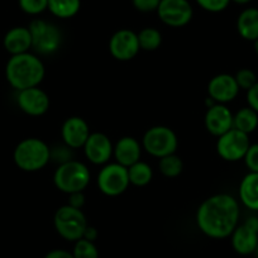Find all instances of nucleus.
Masks as SVG:
<instances>
[{"label": "nucleus", "instance_id": "nucleus-15", "mask_svg": "<svg viewBox=\"0 0 258 258\" xmlns=\"http://www.w3.org/2000/svg\"><path fill=\"white\" fill-rule=\"evenodd\" d=\"M90 135L89 124L81 116H70L62 124V141H63L64 146H68L71 150H78V148L84 147Z\"/></svg>", "mask_w": 258, "mask_h": 258}, {"label": "nucleus", "instance_id": "nucleus-34", "mask_svg": "<svg viewBox=\"0 0 258 258\" xmlns=\"http://www.w3.org/2000/svg\"><path fill=\"white\" fill-rule=\"evenodd\" d=\"M70 207L76 208V209H81L85 204V197H84L83 191H79V192H73L69 194V203Z\"/></svg>", "mask_w": 258, "mask_h": 258}, {"label": "nucleus", "instance_id": "nucleus-14", "mask_svg": "<svg viewBox=\"0 0 258 258\" xmlns=\"http://www.w3.org/2000/svg\"><path fill=\"white\" fill-rule=\"evenodd\" d=\"M83 148L85 157L91 163L98 166L106 165L113 156L114 151V146L110 138L104 133L99 132L91 133Z\"/></svg>", "mask_w": 258, "mask_h": 258}, {"label": "nucleus", "instance_id": "nucleus-32", "mask_svg": "<svg viewBox=\"0 0 258 258\" xmlns=\"http://www.w3.org/2000/svg\"><path fill=\"white\" fill-rule=\"evenodd\" d=\"M132 3L138 12L150 13V12H157L161 0H132Z\"/></svg>", "mask_w": 258, "mask_h": 258}, {"label": "nucleus", "instance_id": "nucleus-1", "mask_svg": "<svg viewBox=\"0 0 258 258\" xmlns=\"http://www.w3.org/2000/svg\"><path fill=\"white\" fill-rule=\"evenodd\" d=\"M239 215V204L232 195L215 194L198 208L197 224L209 238L224 239L234 232Z\"/></svg>", "mask_w": 258, "mask_h": 258}, {"label": "nucleus", "instance_id": "nucleus-25", "mask_svg": "<svg viewBox=\"0 0 258 258\" xmlns=\"http://www.w3.org/2000/svg\"><path fill=\"white\" fill-rule=\"evenodd\" d=\"M138 42H140L141 49L147 52L156 51L162 43V34L158 29L153 27L143 28L140 33H137Z\"/></svg>", "mask_w": 258, "mask_h": 258}, {"label": "nucleus", "instance_id": "nucleus-27", "mask_svg": "<svg viewBox=\"0 0 258 258\" xmlns=\"http://www.w3.org/2000/svg\"><path fill=\"white\" fill-rule=\"evenodd\" d=\"M73 254L74 258H99V250L95 243L81 238L75 242Z\"/></svg>", "mask_w": 258, "mask_h": 258}, {"label": "nucleus", "instance_id": "nucleus-39", "mask_svg": "<svg viewBox=\"0 0 258 258\" xmlns=\"http://www.w3.org/2000/svg\"><path fill=\"white\" fill-rule=\"evenodd\" d=\"M253 254L255 255V258H258V245H257V248H255V250H254V253H253Z\"/></svg>", "mask_w": 258, "mask_h": 258}, {"label": "nucleus", "instance_id": "nucleus-19", "mask_svg": "<svg viewBox=\"0 0 258 258\" xmlns=\"http://www.w3.org/2000/svg\"><path fill=\"white\" fill-rule=\"evenodd\" d=\"M4 48L12 56L29 52L32 48V36L28 27H14L9 29L3 39Z\"/></svg>", "mask_w": 258, "mask_h": 258}, {"label": "nucleus", "instance_id": "nucleus-12", "mask_svg": "<svg viewBox=\"0 0 258 258\" xmlns=\"http://www.w3.org/2000/svg\"><path fill=\"white\" fill-rule=\"evenodd\" d=\"M140 49L137 33L131 29H119L109 41L110 54L118 61H131L137 56Z\"/></svg>", "mask_w": 258, "mask_h": 258}, {"label": "nucleus", "instance_id": "nucleus-35", "mask_svg": "<svg viewBox=\"0 0 258 258\" xmlns=\"http://www.w3.org/2000/svg\"><path fill=\"white\" fill-rule=\"evenodd\" d=\"M44 258H74V254L66 249H53L49 250Z\"/></svg>", "mask_w": 258, "mask_h": 258}, {"label": "nucleus", "instance_id": "nucleus-3", "mask_svg": "<svg viewBox=\"0 0 258 258\" xmlns=\"http://www.w3.org/2000/svg\"><path fill=\"white\" fill-rule=\"evenodd\" d=\"M13 160L22 171L36 172L51 161V148L39 138H26L17 145Z\"/></svg>", "mask_w": 258, "mask_h": 258}, {"label": "nucleus", "instance_id": "nucleus-38", "mask_svg": "<svg viewBox=\"0 0 258 258\" xmlns=\"http://www.w3.org/2000/svg\"><path fill=\"white\" fill-rule=\"evenodd\" d=\"M253 47H254L255 54H257V56H258V39H255V41L253 42Z\"/></svg>", "mask_w": 258, "mask_h": 258}, {"label": "nucleus", "instance_id": "nucleus-9", "mask_svg": "<svg viewBox=\"0 0 258 258\" xmlns=\"http://www.w3.org/2000/svg\"><path fill=\"white\" fill-rule=\"evenodd\" d=\"M249 146L248 135L232 128L227 133L218 137L217 152L224 161L237 162L244 158Z\"/></svg>", "mask_w": 258, "mask_h": 258}, {"label": "nucleus", "instance_id": "nucleus-5", "mask_svg": "<svg viewBox=\"0 0 258 258\" xmlns=\"http://www.w3.org/2000/svg\"><path fill=\"white\" fill-rule=\"evenodd\" d=\"M53 225L56 232L63 239L76 242L84 237V233L89 224L83 210L66 204L58 208L54 213Z\"/></svg>", "mask_w": 258, "mask_h": 258}, {"label": "nucleus", "instance_id": "nucleus-24", "mask_svg": "<svg viewBox=\"0 0 258 258\" xmlns=\"http://www.w3.org/2000/svg\"><path fill=\"white\" fill-rule=\"evenodd\" d=\"M128 176L129 182L135 186H142L148 185L152 181L153 177V170L147 162L143 161H138L135 165L129 166L128 167Z\"/></svg>", "mask_w": 258, "mask_h": 258}, {"label": "nucleus", "instance_id": "nucleus-13", "mask_svg": "<svg viewBox=\"0 0 258 258\" xmlns=\"http://www.w3.org/2000/svg\"><path fill=\"white\" fill-rule=\"evenodd\" d=\"M17 104L19 109L27 115L41 116L48 111L51 101H49L48 94L42 90L39 86H36V88L18 91Z\"/></svg>", "mask_w": 258, "mask_h": 258}, {"label": "nucleus", "instance_id": "nucleus-20", "mask_svg": "<svg viewBox=\"0 0 258 258\" xmlns=\"http://www.w3.org/2000/svg\"><path fill=\"white\" fill-rule=\"evenodd\" d=\"M239 200L247 209L258 212V172H248L239 183Z\"/></svg>", "mask_w": 258, "mask_h": 258}, {"label": "nucleus", "instance_id": "nucleus-7", "mask_svg": "<svg viewBox=\"0 0 258 258\" xmlns=\"http://www.w3.org/2000/svg\"><path fill=\"white\" fill-rule=\"evenodd\" d=\"M32 48L39 54H52L61 47L62 33L58 27L43 19H34L29 24Z\"/></svg>", "mask_w": 258, "mask_h": 258}, {"label": "nucleus", "instance_id": "nucleus-8", "mask_svg": "<svg viewBox=\"0 0 258 258\" xmlns=\"http://www.w3.org/2000/svg\"><path fill=\"white\" fill-rule=\"evenodd\" d=\"M129 185L128 168L118 162L104 165L98 175L99 190L106 197H119L128 190Z\"/></svg>", "mask_w": 258, "mask_h": 258}, {"label": "nucleus", "instance_id": "nucleus-11", "mask_svg": "<svg viewBox=\"0 0 258 258\" xmlns=\"http://www.w3.org/2000/svg\"><path fill=\"white\" fill-rule=\"evenodd\" d=\"M232 247L238 254H253L258 245V217H249L243 224L237 225L230 235Z\"/></svg>", "mask_w": 258, "mask_h": 258}, {"label": "nucleus", "instance_id": "nucleus-17", "mask_svg": "<svg viewBox=\"0 0 258 258\" xmlns=\"http://www.w3.org/2000/svg\"><path fill=\"white\" fill-rule=\"evenodd\" d=\"M233 115L225 104H214L205 114V128L210 135L220 137L233 128Z\"/></svg>", "mask_w": 258, "mask_h": 258}, {"label": "nucleus", "instance_id": "nucleus-2", "mask_svg": "<svg viewBox=\"0 0 258 258\" xmlns=\"http://www.w3.org/2000/svg\"><path fill=\"white\" fill-rule=\"evenodd\" d=\"M44 64L38 56L31 52L14 54L6 66V78L17 91L36 88L44 79Z\"/></svg>", "mask_w": 258, "mask_h": 258}, {"label": "nucleus", "instance_id": "nucleus-10", "mask_svg": "<svg viewBox=\"0 0 258 258\" xmlns=\"http://www.w3.org/2000/svg\"><path fill=\"white\" fill-rule=\"evenodd\" d=\"M157 14L166 26L180 28L190 23L194 11L188 0H161Z\"/></svg>", "mask_w": 258, "mask_h": 258}, {"label": "nucleus", "instance_id": "nucleus-4", "mask_svg": "<svg viewBox=\"0 0 258 258\" xmlns=\"http://www.w3.org/2000/svg\"><path fill=\"white\" fill-rule=\"evenodd\" d=\"M90 180L91 175L88 166L75 160L61 163L53 173L54 186L68 195L84 191L90 183Z\"/></svg>", "mask_w": 258, "mask_h": 258}, {"label": "nucleus", "instance_id": "nucleus-30", "mask_svg": "<svg viewBox=\"0 0 258 258\" xmlns=\"http://www.w3.org/2000/svg\"><path fill=\"white\" fill-rule=\"evenodd\" d=\"M198 6L210 13H220L229 6L230 0H197Z\"/></svg>", "mask_w": 258, "mask_h": 258}, {"label": "nucleus", "instance_id": "nucleus-21", "mask_svg": "<svg viewBox=\"0 0 258 258\" xmlns=\"http://www.w3.org/2000/svg\"><path fill=\"white\" fill-rule=\"evenodd\" d=\"M237 31L245 41L258 39V9L247 8L238 16Z\"/></svg>", "mask_w": 258, "mask_h": 258}, {"label": "nucleus", "instance_id": "nucleus-31", "mask_svg": "<svg viewBox=\"0 0 258 258\" xmlns=\"http://www.w3.org/2000/svg\"><path fill=\"white\" fill-rule=\"evenodd\" d=\"M243 160L249 172H258V143L249 146Z\"/></svg>", "mask_w": 258, "mask_h": 258}, {"label": "nucleus", "instance_id": "nucleus-6", "mask_svg": "<svg viewBox=\"0 0 258 258\" xmlns=\"http://www.w3.org/2000/svg\"><path fill=\"white\" fill-rule=\"evenodd\" d=\"M178 146L177 136L172 129L165 125L152 126L142 138V147L147 153L158 160L176 152Z\"/></svg>", "mask_w": 258, "mask_h": 258}, {"label": "nucleus", "instance_id": "nucleus-36", "mask_svg": "<svg viewBox=\"0 0 258 258\" xmlns=\"http://www.w3.org/2000/svg\"><path fill=\"white\" fill-rule=\"evenodd\" d=\"M83 238L90 240V242H95V239L98 238V230H96V228L93 227V225H88Z\"/></svg>", "mask_w": 258, "mask_h": 258}, {"label": "nucleus", "instance_id": "nucleus-33", "mask_svg": "<svg viewBox=\"0 0 258 258\" xmlns=\"http://www.w3.org/2000/svg\"><path fill=\"white\" fill-rule=\"evenodd\" d=\"M247 103L249 108L258 113V81L249 90H247Z\"/></svg>", "mask_w": 258, "mask_h": 258}, {"label": "nucleus", "instance_id": "nucleus-37", "mask_svg": "<svg viewBox=\"0 0 258 258\" xmlns=\"http://www.w3.org/2000/svg\"><path fill=\"white\" fill-rule=\"evenodd\" d=\"M230 2H234V3L239 4V6H245V4L250 3L252 0H230Z\"/></svg>", "mask_w": 258, "mask_h": 258}, {"label": "nucleus", "instance_id": "nucleus-23", "mask_svg": "<svg viewBox=\"0 0 258 258\" xmlns=\"http://www.w3.org/2000/svg\"><path fill=\"white\" fill-rule=\"evenodd\" d=\"M80 8L81 0H48V11L57 18H73Z\"/></svg>", "mask_w": 258, "mask_h": 258}, {"label": "nucleus", "instance_id": "nucleus-18", "mask_svg": "<svg viewBox=\"0 0 258 258\" xmlns=\"http://www.w3.org/2000/svg\"><path fill=\"white\" fill-rule=\"evenodd\" d=\"M142 145L136 138L126 137L120 138L114 146L113 156L119 165L128 168L129 166L135 165L136 162L141 161L142 156Z\"/></svg>", "mask_w": 258, "mask_h": 258}, {"label": "nucleus", "instance_id": "nucleus-29", "mask_svg": "<svg viewBox=\"0 0 258 258\" xmlns=\"http://www.w3.org/2000/svg\"><path fill=\"white\" fill-rule=\"evenodd\" d=\"M235 81H237L238 86L242 90H249L255 83H257V75L250 69H240L237 74H235Z\"/></svg>", "mask_w": 258, "mask_h": 258}, {"label": "nucleus", "instance_id": "nucleus-26", "mask_svg": "<svg viewBox=\"0 0 258 258\" xmlns=\"http://www.w3.org/2000/svg\"><path fill=\"white\" fill-rule=\"evenodd\" d=\"M158 168H160V172L163 176L168 178L177 177L183 170V163L182 160L178 157L176 153L172 155L165 156V157L160 158V162H158Z\"/></svg>", "mask_w": 258, "mask_h": 258}, {"label": "nucleus", "instance_id": "nucleus-22", "mask_svg": "<svg viewBox=\"0 0 258 258\" xmlns=\"http://www.w3.org/2000/svg\"><path fill=\"white\" fill-rule=\"evenodd\" d=\"M258 126V113L249 106L239 109L233 115V128L249 136Z\"/></svg>", "mask_w": 258, "mask_h": 258}, {"label": "nucleus", "instance_id": "nucleus-16", "mask_svg": "<svg viewBox=\"0 0 258 258\" xmlns=\"http://www.w3.org/2000/svg\"><path fill=\"white\" fill-rule=\"evenodd\" d=\"M239 90L235 78L229 74H219L214 76L208 85L209 98L217 104L230 103L237 98Z\"/></svg>", "mask_w": 258, "mask_h": 258}, {"label": "nucleus", "instance_id": "nucleus-28", "mask_svg": "<svg viewBox=\"0 0 258 258\" xmlns=\"http://www.w3.org/2000/svg\"><path fill=\"white\" fill-rule=\"evenodd\" d=\"M19 8L29 16H38L48 9V0H18Z\"/></svg>", "mask_w": 258, "mask_h": 258}]
</instances>
